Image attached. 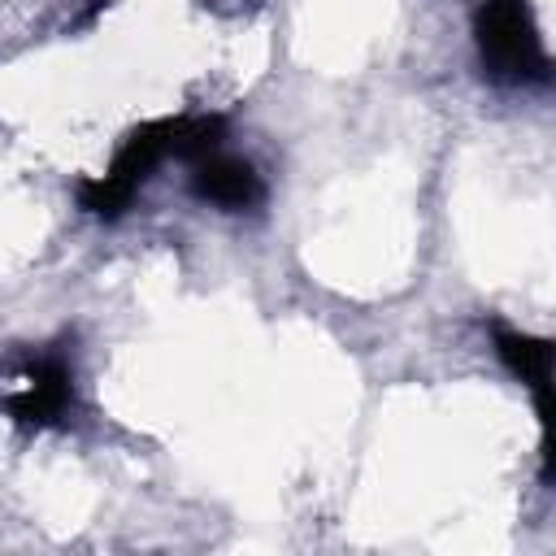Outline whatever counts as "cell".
Returning a JSON list of instances; mask_svg holds the SVG:
<instances>
[{
	"mask_svg": "<svg viewBox=\"0 0 556 556\" xmlns=\"http://www.w3.org/2000/svg\"><path fill=\"white\" fill-rule=\"evenodd\" d=\"M473 39H478L482 70L491 78L500 83L547 78V52L526 0H482L473 13Z\"/></svg>",
	"mask_w": 556,
	"mask_h": 556,
	"instance_id": "obj_1",
	"label": "cell"
},
{
	"mask_svg": "<svg viewBox=\"0 0 556 556\" xmlns=\"http://www.w3.org/2000/svg\"><path fill=\"white\" fill-rule=\"evenodd\" d=\"M495 352L534 391V408H539V426H543V456L552 460V343L495 326Z\"/></svg>",
	"mask_w": 556,
	"mask_h": 556,
	"instance_id": "obj_2",
	"label": "cell"
},
{
	"mask_svg": "<svg viewBox=\"0 0 556 556\" xmlns=\"http://www.w3.org/2000/svg\"><path fill=\"white\" fill-rule=\"evenodd\" d=\"M70 395H74L70 369H65L61 361H39V365L26 369L22 391H13V395L4 400V408H9V417L22 421V426H48V421H56V417L65 413Z\"/></svg>",
	"mask_w": 556,
	"mask_h": 556,
	"instance_id": "obj_3",
	"label": "cell"
},
{
	"mask_svg": "<svg viewBox=\"0 0 556 556\" xmlns=\"http://www.w3.org/2000/svg\"><path fill=\"white\" fill-rule=\"evenodd\" d=\"M178 122H182V117H165V122H148V126L130 130V135H126V143L117 148V156H113V165H109V174H104V178H113L117 187H126V191L135 195V191H139V182H143V178H148L165 156H174Z\"/></svg>",
	"mask_w": 556,
	"mask_h": 556,
	"instance_id": "obj_4",
	"label": "cell"
},
{
	"mask_svg": "<svg viewBox=\"0 0 556 556\" xmlns=\"http://www.w3.org/2000/svg\"><path fill=\"white\" fill-rule=\"evenodd\" d=\"M191 191H195L200 200H208V204H222V208H252V204L265 195L256 169H252L248 161L222 156V152L195 161V169H191Z\"/></svg>",
	"mask_w": 556,
	"mask_h": 556,
	"instance_id": "obj_5",
	"label": "cell"
},
{
	"mask_svg": "<svg viewBox=\"0 0 556 556\" xmlns=\"http://www.w3.org/2000/svg\"><path fill=\"white\" fill-rule=\"evenodd\" d=\"M222 139H226V122L222 117H182L178 122V139H174V156L195 165V161L213 156L222 148Z\"/></svg>",
	"mask_w": 556,
	"mask_h": 556,
	"instance_id": "obj_6",
	"label": "cell"
},
{
	"mask_svg": "<svg viewBox=\"0 0 556 556\" xmlns=\"http://www.w3.org/2000/svg\"><path fill=\"white\" fill-rule=\"evenodd\" d=\"M78 204L91 217H117L130 204V191L117 187L113 178H87V182H78Z\"/></svg>",
	"mask_w": 556,
	"mask_h": 556,
	"instance_id": "obj_7",
	"label": "cell"
}]
</instances>
